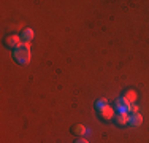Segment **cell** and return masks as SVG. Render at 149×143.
I'll list each match as a JSON object with an SVG mask.
<instances>
[{
    "label": "cell",
    "mask_w": 149,
    "mask_h": 143,
    "mask_svg": "<svg viewBox=\"0 0 149 143\" xmlns=\"http://www.w3.org/2000/svg\"><path fill=\"white\" fill-rule=\"evenodd\" d=\"M13 57L17 64L27 65L30 62V43H21L16 49H13Z\"/></svg>",
    "instance_id": "1"
},
{
    "label": "cell",
    "mask_w": 149,
    "mask_h": 143,
    "mask_svg": "<svg viewBox=\"0 0 149 143\" xmlns=\"http://www.w3.org/2000/svg\"><path fill=\"white\" fill-rule=\"evenodd\" d=\"M74 143H89V142H87L86 138H78V140L74 142Z\"/></svg>",
    "instance_id": "11"
},
{
    "label": "cell",
    "mask_w": 149,
    "mask_h": 143,
    "mask_svg": "<svg viewBox=\"0 0 149 143\" xmlns=\"http://www.w3.org/2000/svg\"><path fill=\"white\" fill-rule=\"evenodd\" d=\"M106 107H108V100L106 99H98L97 102H95V110H97L98 113H100L102 110H105Z\"/></svg>",
    "instance_id": "9"
},
{
    "label": "cell",
    "mask_w": 149,
    "mask_h": 143,
    "mask_svg": "<svg viewBox=\"0 0 149 143\" xmlns=\"http://www.w3.org/2000/svg\"><path fill=\"white\" fill-rule=\"evenodd\" d=\"M127 100H129V103H136V91H133V89H130V91L125 92V95H124Z\"/></svg>",
    "instance_id": "8"
},
{
    "label": "cell",
    "mask_w": 149,
    "mask_h": 143,
    "mask_svg": "<svg viewBox=\"0 0 149 143\" xmlns=\"http://www.w3.org/2000/svg\"><path fill=\"white\" fill-rule=\"evenodd\" d=\"M86 130H87V129L84 127V126H76V129H74V132H76V134H79V135L86 134Z\"/></svg>",
    "instance_id": "10"
},
{
    "label": "cell",
    "mask_w": 149,
    "mask_h": 143,
    "mask_svg": "<svg viewBox=\"0 0 149 143\" xmlns=\"http://www.w3.org/2000/svg\"><path fill=\"white\" fill-rule=\"evenodd\" d=\"M33 37H35V32H33V29H30V27L24 29L22 34H21V40H22L24 43H30L32 40H33Z\"/></svg>",
    "instance_id": "5"
},
{
    "label": "cell",
    "mask_w": 149,
    "mask_h": 143,
    "mask_svg": "<svg viewBox=\"0 0 149 143\" xmlns=\"http://www.w3.org/2000/svg\"><path fill=\"white\" fill-rule=\"evenodd\" d=\"M130 105H132V103H129V100H127L125 97H119L114 102V108H116L118 113H129L130 111Z\"/></svg>",
    "instance_id": "2"
},
{
    "label": "cell",
    "mask_w": 149,
    "mask_h": 143,
    "mask_svg": "<svg viewBox=\"0 0 149 143\" xmlns=\"http://www.w3.org/2000/svg\"><path fill=\"white\" fill-rule=\"evenodd\" d=\"M141 123H143V116H141L140 113L130 114V118H129V126L130 127H140Z\"/></svg>",
    "instance_id": "4"
},
{
    "label": "cell",
    "mask_w": 149,
    "mask_h": 143,
    "mask_svg": "<svg viewBox=\"0 0 149 143\" xmlns=\"http://www.w3.org/2000/svg\"><path fill=\"white\" fill-rule=\"evenodd\" d=\"M100 114H102V118H103V119L109 121L111 118H114V110L111 108V105H108L105 110H102V111H100Z\"/></svg>",
    "instance_id": "7"
},
{
    "label": "cell",
    "mask_w": 149,
    "mask_h": 143,
    "mask_svg": "<svg viewBox=\"0 0 149 143\" xmlns=\"http://www.w3.org/2000/svg\"><path fill=\"white\" fill-rule=\"evenodd\" d=\"M21 43H22V40H21V35H8V37L5 38V46H6V48L16 49Z\"/></svg>",
    "instance_id": "3"
},
{
    "label": "cell",
    "mask_w": 149,
    "mask_h": 143,
    "mask_svg": "<svg viewBox=\"0 0 149 143\" xmlns=\"http://www.w3.org/2000/svg\"><path fill=\"white\" fill-rule=\"evenodd\" d=\"M129 118H130L129 113H118L114 116V121L118 126H127L129 124Z\"/></svg>",
    "instance_id": "6"
}]
</instances>
